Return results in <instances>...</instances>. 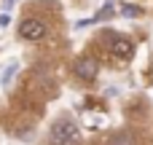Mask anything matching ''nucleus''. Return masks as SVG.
<instances>
[{
  "mask_svg": "<svg viewBox=\"0 0 153 145\" xmlns=\"http://www.w3.org/2000/svg\"><path fill=\"white\" fill-rule=\"evenodd\" d=\"M5 24H8V13H3V16H0V27H5Z\"/></svg>",
  "mask_w": 153,
  "mask_h": 145,
  "instance_id": "obj_7",
  "label": "nucleus"
},
{
  "mask_svg": "<svg viewBox=\"0 0 153 145\" xmlns=\"http://www.w3.org/2000/svg\"><path fill=\"white\" fill-rule=\"evenodd\" d=\"M105 145H137V137H134V132L121 129V132H113V135L108 137V143H105Z\"/></svg>",
  "mask_w": 153,
  "mask_h": 145,
  "instance_id": "obj_5",
  "label": "nucleus"
},
{
  "mask_svg": "<svg viewBox=\"0 0 153 145\" xmlns=\"http://www.w3.org/2000/svg\"><path fill=\"white\" fill-rule=\"evenodd\" d=\"M73 70H75V75H78L81 81H94L97 73H100V65H97V59H91V57H81V59L73 62Z\"/></svg>",
  "mask_w": 153,
  "mask_h": 145,
  "instance_id": "obj_2",
  "label": "nucleus"
},
{
  "mask_svg": "<svg viewBox=\"0 0 153 145\" xmlns=\"http://www.w3.org/2000/svg\"><path fill=\"white\" fill-rule=\"evenodd\" d=\"M3 3H5V8H11V5H13L16 0H3Z\"/></svg>",
  "mask_w": 153,
  "mask_h": 145,
  "instance_id": "obj_8",
  "label": "nucleus"
},
{
  "mask_svg": "<svg viewBox=\"0 0 153 145\" xmlns=\"http://www.w3.org/2000/svg\"><path fill=\"white\" fill-rule=\"evenodd\" d=\"M43 35H46V24L38 19H24L19 27V38H24V40H40Z\"/></svg>",
  "mask_w": 153,
  "mask_h": 145,
  "instance_id": "obj_3",
  "label": "nucleus"
},
{
  "mask_svg": "<svg viewBox=\"0 0 153 145\" xmlns=\"http://www.w3.org/2000/svg\"><path fill=\"white\" fill-rule=\"evenodd\" d=\"M51 145H78L81 143V132L73 121H56L51 126V135H48Z\"/></svg>",
  "mask_w": 153,
  "mask_h": 145,
  "instance_id": "obj_1",
  "label": "nucleus"
},
{
  "mask_svg": "<svg viewBox=\"0 0 153 145\" xmlns=\"http://www.w3.org/2000/svg\"><path fill=\"white\" fill-rule=\"evenodd\" d=\"M121 11H124V13H126V16H140V13H143V11H140V8H137V5H129V3H126V5H124V8H121Z\"/></svg>",
  "mask_w": 153,
  "mask_h": 145,
  "instance_id": "obj_6",
  "label": "nucleus"
},
{
  "mask_svg": "<svg viewBox=\"0 0 153 145\" xmlns=\"http://www.w3.org/2000/svg\"><path fill=\"white\" fill-rule=\"evenodd\" d=\"M110 54H113L116 59H129V57L134 54V43H132L129 38H124V35H118V38L110 43Z\"/></svg>",
  "mask_w": 153,
  "mask_h": 145,
  "instance_id": "obj_4",
  "label": "nucleus"
}]
</instances>
